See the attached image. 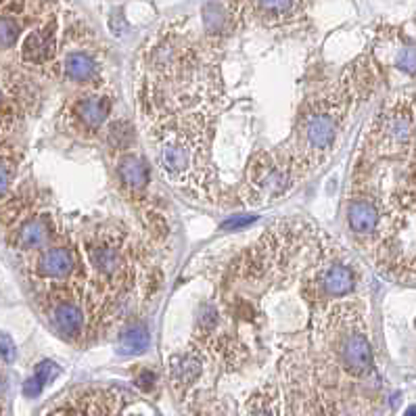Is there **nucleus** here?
Here are the masks:
<instances>
[{
    "label": "nucleus",
    "instance_id": "obj_15",
    "mask_svg": "<svg viewBox=\"0 0 416 416\" xmlns=\"http://www.w3.org/2000/svg\"><path fill=\"white\" fill-rule=\"evenodd\" d=\"M120 178H122V184L130 193H142L149 184L151 172H149V166L140 155L128 153L126 157L120 162Z\"/></svg>",
    "mask_w": 416,
    "mask_h": 416
},
{
    "label": "nucleus",
    "instance_id": "obj_24",
    "mask_svg": "<svg viewBox=\"0 0 416 416\" xmlns=\"http://www.w3.org/2000/svg\"><path fill=\"white\" fill-rule=\"evenodd\" d=\"M259 7H262L266 13H272V15H278V13H285L293 7L295 0H257Z\"/></svg>",
    "mask_w": 416,
    "mask_h": 416
},
{
    "label": "nucleus",
    "instance_id": "obj_1",
    "mask_svg": "<svg viewBox=\"0 0 416 416\" xmlns=\"http://www.w3.org/2000/svg\"><path fill=\"white\" fill-rule=\"evenodd\" d=\"M160 168L174 180L184 182L195 176L199 162V144L193 134H164L157 142Z\"/></svg>",
    "mask_w": 416,
    "mask_h": 416
},
{
    "label": "nucleus",
    "instance_id": "obj_27",
    "mask_svg": "<svg viewBox=\"0 0 416 416\" xmlns=\"http://www.w3.org/2000/svg\"><path fill=\"white\" fill-rule=\"evenodd\" d=\"M136 383H138V387H142V389H153V385H155V375H153L151 371H142Z\"/></svg>",
    "mask_w": 416,
    "mask_h": 416
},
{
    "label": "nucleus",
    "instance_id": "obj_31",
    "mask_svg": "<svg viewBox=\"0 0 416 416\" xmlns=\"http://www.w3.org/2000/svg\"><path fill=\"white\" fill-rule=\"evenodd\" d=\"M404 416H416V406H410L408 410H406V414Z\"/></svg>",
    "mask_w": 416,
    "mask_h": 416
},
{
    "label": "nucleus",
    "instance_id": "obj_22",
    "mask_svg": "<svg viewBox=\"0 0 416 416\" xmlns=\"http://www.w3.org/2000/svg\"><path fill=\"white\" fill-rule=\"evenodd\" d=\"M57 375H59V366H57L55 362H50V360L40 362L38 366H36V373H34V377H38V379L42 381V385L50 383Z\"/></svg>",
    "mask_w": 416,
    "mask_h": 416
},
{
    "label": "nucleus",
    "instance_id": "obj_30",
    "mask_svg": "<svg viewBox=\"0 0 416 416\" xmlns=\"http://www.w3.org/2000/svg\"><path fill=\"white\" fill-rule=\"evenodd\" d=\"M53 416H82L78 410H59V412H55Z\"/></svg>",
    "mask_w": 416,
    "mask_h": 416
},
{
    "label": "nucleus",
    "instance_id": "obj_28",
    "mask_svg": "<svg viewBox=\"0 0 416 416\" xmlns=\"http://www.w3.org/2000/svg\"><path fill=\"white\" fill-rule=\"evenodd\" d=\"M253 220H255L253 216H247V218H234L232 222H226V224H224L222 228H224V230H234V228H243V226L251 224Z\"/></svg>",
    "mask_w": 416,
    "mask_h": 416
},
{
    "label": "nucleus",
    "instance_id": "obj_17",
    "mask_svg": "<svg viewBox=\"0 0 416 416\" xmlns=\"http://www.w3.org/2000/svg\"><path fill=\"white\" fill-rule=\"evenodd\" d=\"M149 343H151L149 331L142 325H132L120 337L118 351L122 355H138V353H144L149 349Z\"/></svg>",
    "mask_w": 416,
    "mask_h": 416
},
{
    "label": "nucleus",
    "instance_id": "obj_7",
    "mask_svg": "<svg viewBox=\"0 0 416 416\" xmlns=\"http://www.w3.org/2000/svg\"><path fill=\"white\" fill-rule=\"evenodd\" d=\"M74 116L78 120V124L88 130V132H96L102 124H105L111 116V100L98 94H88L76 100L74 105Z\"/></svg>",
    "mask_w": 416,
    "mask_h": 416
},
{
    "label": "nucleus",
    "instance_id": "obj_13",
    "mask_svg": "<svg viewBox=\"0 0 416 416\" xmlns=\"http://www.w3.org/2000/svg\"><path fill=\"white\" fill-rule=\"evenodd\" d=\"M170 373H172L174 387L186 389L203 375V360L199 358V353H193V351L176 353L170 362Z\"/></svg>",
    "mask_w": 416,
    "mask_h": 416
},
{
    "label": "nucleus",
    "instance_id": "obj_11",
    "mask_svg": "<svg viewBox=\"0 0 416 416\" xmlns=\"http://www.w3.org/2000/svg\"><path fill=\"white\" fill-rule=\"evenodd\" d=\"M53 327L55 331L65 337V339H78L82 337V329H84V314L80 305H76L74 301H59L53 307Z\"/></svg>",
    "mask_w": 416,
    "mask_h": 416
},
{
    "label": "nucleus",
    "instance_id": "obj_2",
    "mask_svg": "<svg viewBox=\"0 0 416 416\" xmlns=\"http://www.w3.org/2000/svg\"><path fill=\"white\" fill-rule=\"evenodd\" d=\"M412 136H414V105L412 100L397 98L379 118L377 142L381 151L402 153L412 144Z\"/></svg>",
    "mask_w": 416,
    "mask_h": 416
},
{
    "label": "nucleus",
    "instance_id": "obj_6",
    "mask_svg": "<svg viewBox=\"0 0 416 416\" xmlns=\"http://www.w3.org/2000/svg\"><path fill=\"white\" fill-rule=\"evenodd\" d=\"M23 59L32 65H44L57 53V23L50 21L30 32L21 46Z\"/></svg>",
    "mask_w": 416,
    "mask_h": 416
},
{
    "label": "nucleus",
    "instance_id": "obj_21",
    "mask_svg": "<svg viewBox=\"0 0 416 416\" xmlns=\"http://www.w3.org/2000/svg\"><path fill=\"white\" fill-rule=\"evenodd\" d=\"M13 182V164L9 162V157H3L0 155V199H3Z\"/></svg>",
    "mask_w": 416,
    "mask_h": 416
},
{
    "label": "nucleus",
    "instance_id": "obj_8",
    "mask_svg": "<svg viewBox=\"0 0 416 416\" xmlns=\"http://www.w3.org/2000/svg\"><path fill=\"white\" fill-rule=\"evenodd\" d=\"M314 285L327 297H341L355 287V276L349 266L341 262H331L318 272V276L314 278Z\"/></svg>",
    "mask_w": 416,
    "mask_h": 416
},
{
    "label": "nucleus",
    "instance_id": "obj_5",
    "mask_svg": "<svg viewBox=\"0 0 416 416\" xmlns=\"http://www.w3.org/2000/svg\"><path fill=\"white\" fill-rule=\"evenodd\" d=\"M341 366L351 377H366L373 371V347L360 322L351 325L339 341Z\"/></svg>",
    "mask_w": 416,
    "mask_h": 416
},
{
    "label": "nucleus",
    "instance_id": "obj_20",
    "mask_svg": "<svg viewBox=\"0 0 416 416\" xmlns=\"http://www.w3.org/2000/svg\"><path fill=\"white\" fill-rule=\"evenodd\" d=\"M395 65L406 74H416V44H408L399 50Z\"/></svg>",
    "mask_w": 416,
    "mask_h": 416
},
{
    "label": "nucleus",
    "instance_id": "obj_32",
    "mask_svg": "<svg viewBox=\"0 0 416 416\" xmlns=\"http://www.w3.org/2000/svg\"><path fill=\"white\" fill-rule=\"evenodd\" d=\"M0 393H3V379H0Z\"/></svg>",
    "mask_w": 416,
    "mask_h": 416
},
{
    "label": "nucleus",
    "instance_id": "obj_29",
    "mask_svg": "<svg viewBox=\"0 0 416 416\" xmlns=\"http://www.w3.org/2000/svg\"><path fill=\"white\" fill-rule=\"evenodd\" d=\"M247 416H272V414H270V410H264V408H253V410H249Z\"/></svg>",
    "mask_w": 416,
    "mask_h": 416
},
{
    "label": "nucleus",
    "instance_id": "obj_25",
    "mask_svg": "<svg viewBox=\"0 0 416 416\" xmlns=\"http://www.w3.org/2000/svg\"><path fill=\"white\" fill-rule=\"evenodd\" d=\"M15 353H17V349H15L13 339H11L9 335L0 333V355H3L7 362H13V360H15Z\"/></svg>",
    "mask_w": 416,
    "mask_h": 416
},
{
    "label": "nucleus",
    "instance_id": "obj_23",
    "mask_svg": "<svg viewBox=\"0 0 416 416\" xmlns=\"http://www.w3.org/2000/svg\"><path fill=\"white\" fill-rule=\"evenodd\" d=\"M130 128L124 124V122H118V124H113L111 126V130H109V136H111V142L116 144V146H120V149H124L128 142H130Z\"/></svg>",
    "mask_w": 416,
    "mask_h": 416
},
{
    "label": "nucleus",
    "instance_id": "obj_18",
    "mask_svg": "<svg viewBox=\"0 0 416 416\" xmlns=\"http://www.w3.org/2000/svg\"><path fill=\"white\" fill-rule=\"evenodd\" d=\"M17 94L19 90L15 84H11V80L0 78V128L9 126L15 120V113L21 107V102H17Z\"/></svg>",
    "mask_w": 416,
    "mask_h": 416
},
{
    "label": "nucleus",
    "instance_id": "obj_14",
    "mask_svg": "<svg viewBox=\"0 0 416 416\" xmlns=\"http://www.w3.org/2000/svg\"><path fill=\"white\" fill-rule=\"evenodd\" d=\"M50 234H53V228H50V222L46 218H32L23 222L15 232V245L21 251H34L44 247L50 241Z\"/></svg>",
    "mask_w": 416,
    "mask_h": 416
},
{
    "label": "nucleus",
    "instance_id": "obj_4",
    "mask_svg": "<svg viewBox=\"0 0 416 416\" xmlns=\"http://www.w3.org/2000/svg\"><path fill=\"white\" fill-rule=\"evenodd\" d=\"M247 180H249V186L257 199L278 197L291 188L293 172L289 166L281 164L276 157H272V155L262 153L251 162Z\"/></svg>",
    "mask_w": 416,
    "mask_h": 416
},
{
    "label": "nucleus",
    "instance_id": "obj_12",
    "mask_svg": "<svg viewBox=\"0 0 416 416\" xmlns=\"http://www.w3.org/2000/svg\"><path fill=\"white\" fill-rule=\"evenodd\" d=\"M347 224L351 232L364 237L375 232L379 224V210L377 205L369 199H353L347 207Z\"/></svg>",
    "mask_w": 416,
    "mask_h": 416
},
{
    "label": "nucleus",
    "instance_id": "obj_19",
    "mask_svg": "<svg viewBox=\"0 0 416 416\" xmlns=\"http://www.w3.org/2000/svg\"><path fill=\"white\" fill-rule=\"evenodd\" d=\"M21 25L13 15H3L0 17V50L13 46L19 38Z\"/></svg>",
    "mask_w": 416,
    "mask_h": 416
},
{
    "label": "nucleus",
    "instance_id": "obj_10",
    "mask_svg": "<svg viewBox=\"0 0 416 416\" xmlns=\"http://www.w3.org/2000/svg\"><path fill=\"white\" fill-rule=\"evenodd\" d=\"M38 274L50 281H63L76 268V257L67 247H50L38 257Z\"/></svg>",
    "mask_w": 416,
    "mask_h": 416
},
{
    "label": "nucleus",
    "instance_id": "obj_9",
    "mask_svg": "<svg viewBox=\"0 0 416 416\" xmlns=\"http://www.w3.org/2000/svg\"><path fill=\"white\" fill-rule=\"evenodd\" d=\"M88 259L92 268L109 281L122 272V253L118 245L107 239H96L88 243Z\"/></svg>",
    "mask_w": 416,
    "mask_h": 416
},
{
    "label": "nucleus",
    "instance_id": "obj_16",
    "mask_svg": "<svg viewBox=\"0 0 416 416\" xmlns=\"http://www.w3.org/2000/svg\"><path fill=\"white\" fill-rule=\"evenodd\" d=\"M63 72L74 82L90 84L98 76V65L92 55L84 53V50H74L63 59Z\"/></svg>",
    "mask_w": 416,
    "mask_h": 416
},
{
    "label": "nucleus",
    "instance_id": "obj_26",
    "mask_svg": "<svg viewBox=\"0 0 416 416\" xmlns=\"http://www.w3.org/2000/svg\"><path fill=\"white\" fill-rule=\"evenodd\" d=\"M42 381L38 379V377H30L28 381H25V385H23V393L28 395V397H36V395H40V391H42Z\"/></svg>",
    "mask_w": 416,
    "mask_h": 416
},
{
    "label": "nucleus",
    "instance_id": "obj_3",
    "mask_svg": "<svg viewBox=\"0 0 416 416\" xmlns=\"http://www.w3.org/2000/svg\"><path fill=\"white\" fill-rule=\"evenodd\" d=\"M343 109L341 102H322V105L311 107V113L303 120V142L309 155H325L341 128Z\"/></svg>",
    "mask_w": 416,
    "mask_h": 416
}]
</instances>
